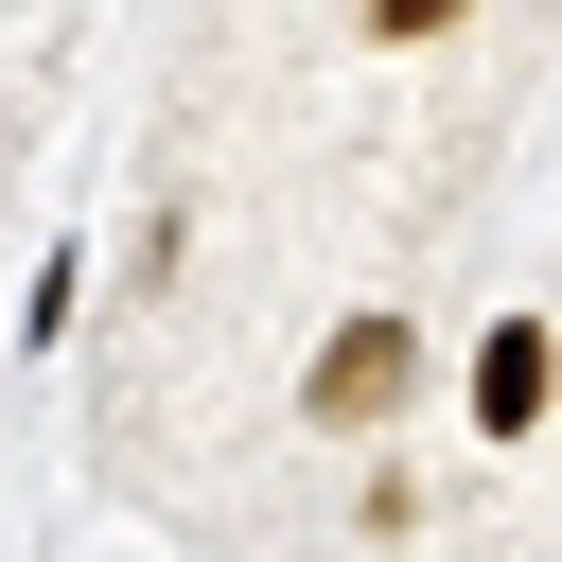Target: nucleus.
<instances>
[{
    "label": "nucleus",
    "instance_id": "1",
    "mask_svg": "<svg viewBox=\"0 0 562 562\" xmlns=\"http://www.w3.org/2000/svg\"><path fill=\"white\" fill-rule=\"evenodd\" d=\"M404 386H422V316H404V299H369V316H334V334H316V386H299V404H316L334 439H386V422H404Z\"/></svg>",
    "mask_w": 562,
    "mask_h": 562
},
{
    "label": "nucleus",
    "instance_id": "2",
    "mask_svg": "<svg viewBox=\"0 0 562 562\" xmlns=\"http://www.w3.org/2000/svg\"><path fill=\"white\" fill-rule=\"evenodd\" d=\"M474 422H492V439H527V422H544V316H527V299L474 334Z\"/></svg>",
    "mask_w": 562,
    "mask_h": 562
},
{
    "label": "nucleus",
    "instance_id": "3",
    "mask_svg": "<svg viewBox=\"0 0 562 562\" xmlns=\"http://www.w3.org/2000/svg\"><path fill=\"white\" fill-rule=\"evenodd\" d=\"M351 18H369V35H386V53H422V35H457V18H474V0H351Z\"/></svg>",
    "mask_w": 562,
    "mask_h": 562
}]
</instances>
